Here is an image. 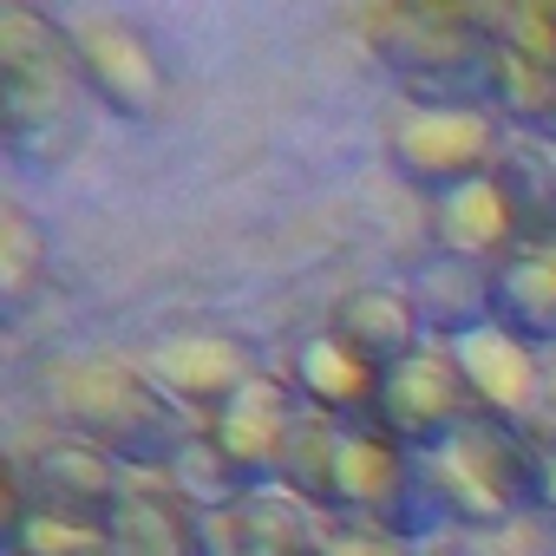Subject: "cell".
I'll return each instance as SVG.
<instances>
[{"label": "cell", "mask_w": 556, "mask_h": 556, "mask_svg": "<svg viewBox=\"0 0 556 556\" xmlns=\"http://www.w3.org/2000/svg\"><path fill=\"white\" fill-rule=\"evenodd\" d=\"M497 190H504L510 210H517L523 249H556V151L510 131L504 164H497Z\"/></svg>", "instance_id": "d6986e66"}, {"label": "cell", "mask_w": 556, "mask_h": 556, "mask_svg": "<svg viewBox=\"0 0 556 556\" xmlns=\"http://www.w3.org/2000/svg\"><path fill=\"white\" fill-rule=\"evenodd\" d=\"M406 295H413V308H419V321H426V334H432L439 348H452V341L491 328V268L432 255L413 282H406Z\"/></svg>", "instance_id": "ac0fdd59"}, {"label": "cell", "mask_w": 556, "mask_h": 556, "mask_svg": "<svg viewBox=\"0 0 556 556\" xmlns=\"http://www.w3.org/2000/svg\"><path fill=\"white\" fill-rule=\"evenodd\" d=\"M47 255H53V236L40 229V216L21 210V203H0V295H8V308L27 302Z\"/></svg>", "instance_id": "7402d4cb"}, {"label": "cell", "mask_w": 556, "mask_h": 556, "mask_svg": "<svg viewBox=\"0 0 556 556\" xmlns=\"http://www.w3.org/2000/svg\"><path fill=\"white\" fill-rule=\"evenodd\" d=\"M8 549L14 556H118L112 523H86V517L47 510V504H21L8 517Z\"/></svg>", "instance_id": "ffe728a7"}, {"label": "cell", "mask_w": 556, "mask_h": 556, "mask_svg": "<svg viewBox=\"0 0 556 556\" xmlns=\"http://www.w3.org/2000/svg\"><path fill=\"white\" fill-rule=\"evenodd\" d=\"M504 144L510 131L491 105H400L387 118V164L400 170V184H413L432 203L497 177Z\"/></svg>", "instance_id": "3957f363"}, {"label": "cell", "mask_w": 556, "mask_h": 556, "mask_svg": "<svg viewBox=\"0 0 556 556\" xmlns=\"http://www.w3.org/2000/svg\"><path fill=\"white\" fill-rule=\"evenodd\" d=\"M34 393L60 419V432L112 452L138 478H164L197 432V419L144 367L125 361H53Z\"/></svg>", "instance_id": "6da1fadb"}, {"label": "cell", "mask_w": 556, "mask_h": 556, "mask_svg": "<svg viewBox=\"0 0 556 556\" xmlns=\"http://www.w3.org/2000/svg\"><path fill=\"white\" fill-rule=\"evenodd\" d=\"M413 549L419 543H406V536H393L380 523H341V517H328L308 556H413Z\"/></svg>", "instance_id": "cb8c5ba5"}, {"label": "cell", "mask_w": 556, "mask_h": 556, "mask_svg": "<svg viewBox=\"0 0 556 556\" xmlns=\"http://www.w3.org/2000/svg\"><path fill=\"white\" fill-rule=\"evenodd\" d=\"M491 321L523 348H556V249H510L491 268Z\"/></svg>", "instance_id": "e0dca14e"}, {"label": "cell", "mask_w": 556, "mask_h": 556, "mask_svg": "<svg viewBox=\"0 0 556 556\" xmlns=\"http://www.w3.org/2000/svg\"><path fill=\"white\" fill-rule=\"evenodd\" d=\"M302 419H308V406L295 400V387L282 374H262L229 406H216L203 419V439L236 471L242 497L249 491H282V465H289V445H295V426Z\"/></svg>", "instance_id": "5b68a950"}, {"label": "cell", "mask_w": 556, "mask_h": 556, "mask_svg": "<svg viewBox=\"0 0 556 556\" xmlns=\"http://www.w3.org/2000/svg\"><path fill=\"white\" fill-rule=\"evenodd\" d=\"M190 419H210L216 406H229L249 380H262V354L242 334H170L138 361Z\"/></svg>", "instance_id": "30bf717a"}, {"label": "cell", "mask_w": 556, "mask_h": 556, "mask_svg": "<svg viewBox=\"0 0 556 556\" xmlns=\"http://www.w3.org/2000/svg\"><path fill=\"white\" fill-rule=\"evenodd\" d=\"M367 53L406 86V105H491L497 47L478 8H367L354 14Z\"/></svg>", "instance_id": "7a4b0ae2"}, {"label": "cell", "mask_w": 556, "mask_h": 556, "mask_svg": "<svg viewBox=\"0 0 556 556\" xmlns=\"http://www.w3.org/2000/svg\"><path fill=\"white\" fill-rule=\"evenodd\" d=\"M445 354H452V367L465 374V387H471V400H478V413H484L491 426H510V432L536 439L543 406H549V374H543L536 348L510 341V334L491 321V328L452 341Z\"/></svg>", "instance_id": "ba28073f"}, {"label": "cell", "mask_w": 556, "mask_h": 556, "mask_svg": "<svg viewBox=\"0 0 556 556\" xmlns=\"http://www.w3.org/2000/svg\"><path fill=\"white\" fill-rule=\"evenodd\" d=\"M406 484H413V452H406V445H393L380 426H341V445H334V504H328V517L393 530Z\"/></svg>", "instance_id": "7c38bea8"}, {"label": "cell", "mask_w": 556, "mask_h": 556, "mask_svg": "<svg viewBox=\"0 0 556 556\" xmlns=\"http://www.w3.org/2000/svg\"><path fill=\"white\" fill-rule=\"evenodd\" d=\"M413 556H458V549H452V543H419Z\"/></svg>", "instance_id": "83f0119b"}, {"label": "cell", "mask_w": 556, "mask_h": 556, "mask_svg": "<svg viewBox=\"0 0 556 556\" xmlns=\"http://www.w3.org/2000/svg\"><path fill=\"white\" fill-rule=\"evenodd\" d=\"M21 484H27V504H47V510H66V517H86V523H112V510L125 504L131 478L112 452L73 439V432H53L40 439L21 465Z\"/></svg>", "instance_id": "9c48e42d"}, {"label": "cell", "mask_w": 556, "mask_h": 556, "mask_svg": "<svg viewBox=\"0 0 556 556\" xmlns=\"http://www.w3.org/2000/svg\"><path fill=\"white\" fill-rule=\"evenodd\" d=\"M282 380L295 387V400H302L315 419H334V426H374L380 387H387V374L367 367L334 328L295 334V341H289V361H282Z\"/></svg>", "instance_id": "8fae6325"}, {"label": "cell", "mask_w": 556, "mask_h": 556, "mask_svg": "<svg viewBox=\"0 0 556 556\" xmlns=\"http://www.w3.org/2000/svg\"><path fill=\"white\" fill-rule=\"evenodd\" d=\"M164 484L184 497V504H197L203 517H216V510H229L236 497H242V484H236V471L216 458V445L203 439V419H197V432H190V445L177 452V465L164 471Z\"/></svg>", "instance_id": "603a6c76"}, {"label": "cell", "mask_w": 556, "mask_h": 556, "mask_svg": "<svg viewBox=\"0 0 556 556\" xmlns=\"http://www.w3.org/2000/svg\"><path fill=\"white\" fill-rule=\"evenodd\" d=\"M426 236H432V255L471 262V268H497L510 249H523L517 210H510V197L497 190V177L439 197V203L426 210Z\"/></svg>", "instance_id": "4fadbf2b"}, {"label": "cell", "mask_w": 556, "mask_h": 556, "mask_svg": "<svg viewBox=\"0 0 556 556\" xmlns=\"http://www.w3.org/2000/svg\"><path fill=\"white\" fill-rule=\"evenodd\" d=\"M328 328L367 361V367H380V374H393V367H406L413 354H426V321H419V308H413V295L406 289H348L341 302H334V315H328Z\"/></svg>", "instance_id": "9a60e30c"}, {"label": "cell", "mask_w": 556, "mask_h": 556, "mask_svg": "<svg viewBox=\"0 0 556 556\" xmlns=\"http://www.w3.org/2000/svg\"><path fill=\"white\" fill-rule=\"evenodd\" d=\"M73 53H79V92H92L112 118L144 125L164 112V60L144 27L118 14H86L73 21Z\"/></svg>", "instance_id": "52a82bcc"}, {"label": "cell", "mask_w": 556, "mask_h": 556, "mask_svg": "<svg viewBox=\"0 0 556 556\" xmlns=\"http://www.w3.org/2000/svg\"><path fill=\"white\" fill-rule=\"evenodd\" d=\"M523 549H530V556H556V523L530 517V523H523Z\"/></svg>", "instance_id": "4316f807"}, {"label": "cell", "mask_w": 556, "mask_h": 556, "mask_svg": "<svg viewBox=\"0 0 556 556\" xmlns=\"http://www.w3.org/2000/svg\"><path fill=\"white\" fill-rule=\"evenodd\" d=\"M484 413H478V400H471V387H465V374L452 367V354L445 348H426V354H413L406 367H393L387 374V387H380V413H374V426L393 439V445H406L413 458H432V452H445L458 432H471Z\"/></svg>", "instance_id": "8992f818"}, {"label": "cell", "mask_w": 556, "mask_h": 556, "mask_svg": "<svg viewBox=\"0 0 556 556\" xmlns=\"http://www.w3.org/2000/svg\"><path fill=\"white\" fill-rule=\"evenodd\" d=\"M523 491H530V517L556 523V432H536V439H530V458H523Z\"/></svg>", "instance_id": "d4e9b609"}, {"label": "cell", "mask_w": 556, "mask_h": 556, "mask_svg": "<svg viewBox=\"0 0 556 556\" xmlns=\"http://www.w3.org/2000/svg\"><path fill=\"white\" fill-rule=\"evenodd\" d=\"M523 458H530V439L510 426H491V419H478L445 452H432V478L445 491L452 536H497V530L530 523Z\"/></svg>", "instance_id": "277c9868"}, {"label": "cell", "mask_w": 556, "mask_h": 556, "mask_svg": "<svg viewBox=\"0 0 556 556\" xmlns=\"http://www.w3.org/2000/svg\"><path fill=\"white\" fill-rule=\"evenodd\" d=\"M458 556H530L523 549V530H497V536H445Z\"/></svg>", "instance_id": "484cf974"}, {"label": "cell", "mask_w": 556, "mask_h": 556, "mask_svg": "<svg viewBox=\"0 0 556 556\" xmlns=\"http://www.w3.org/2000/svg\"><path fill=\"white\" fill-rule=\"evenodd\" d=\"M118 556H223L216 530L197 504H184L164 478H131L125 504L112 510Z\"/></svg>", "instance_id": "5bb4252c"}, {"label": "cell", "mask_w": 556, "mask_h": 556, "mask_svg": "<svg viewBox=\"0 0 556 556\" xmlns=\"http://www.w3.org/2000/svg\"><path fill=\"white\" fill-rule=\"evenodd\" d=\"M334 445H341V426L308 413L295 426V445H289V465H282V491L295 504H308L315 517H328V504H334Z\"/></svg>", "instance_id": "44dd1931"}, {"label": "cell", "mask_w": 556, "mask_h": 556, "mask_svg": "<svg viewBox=\"0 0 556 556\" xmlns=\"http://www.w3.org/2000/svg\"><path fill=\"white\" fill-rule=\"evenodd\" d=\"M328 517H315L308 504H295L289 491H249L229 510L210 517L216 549L223 556H308Z\"/></svg>", "instance_id": "2e32d148"}]
</instances>
